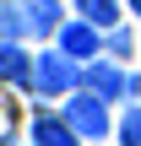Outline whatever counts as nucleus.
<instances>
[{
  "instance_id": "6e6552de",
  "label": "nucleus",
  "mask_w": 141,
  "mask_h": 146,
  "mask_svg": "<svg viewBox=\"0 0 141 146\" xmlns=\"http://www.w3.org/2000/svg\"><path fill=\"white\" fill-rule=\"evenodd\" d=\"M71 11L76 16H87L92 27H114V22H125V0H71Z\"/></svg>"
},
{
  "instance_id": "20e7f679",
  "label": "nucleus",
  "mask_w": 141,
  "mask_h": 146,
  "mask_svg": "<svg viewBox=\"0 0 141 146\" xmlns=\"http://www.w3.org/2000/svg\"><path fill=\"white\" fill-rule=\"evenodd\" d=\"M54 43H60L71 60H82V65H87V60H98V54H103V27H92L87 16H76V11H71V16L60 22Z\"/></svg>"
},
{
  "instance_id": "f257e3e1",
  "label": "nucleus",
  "mask_w": 141,
  "mask_h": 146,
  "mask_svg": "<svg viewBox=\"0 0 141 146\" xmlns=\"http://www.w3.org/2000/svg\"><path fill=\"white\" fill-rule=\"evenodd\" d=\"M60 114L71 119V130H76L82 141H109V135H114V103L98 98L92 87H71V92L60 98Z\"/></svg>"
},
{
  "instance_id": "0eeeda50",
  "label": "nucleus",
  "mask_w": 141,
  "mask_h": 146,
  "mask_svg": "<svg viewBox=\"0 0 141 146\" xmlns=\"http://www.w3.org/2000/svg\"><path fill=\"white\" fill-rule=\"evenodd\" d=\"M71 11H65V0H22V22H27V38H49L54 43V33H60V22H65Z\"/></svg>"
},
{
  "instance_id": "4468645a",
  "label": "nucleus",
  "mask_w": 141,
  "mask_h": 146,
  "mask_svg": "<svg viewBox=\"0 0 141 146\" xmlns=\"http://www.w3.org/2000/svg\"><path fill=\"white\" fill-rule=\"evenodd\" d=\"M27 146H33V141H27Z\"/></svg>"
},
{
  "instance_id": "1a4fd4ad",
  "label": "nucleus",
  "mask_w": 141,
  "mask_h": 146,
  "mask_svg": "<svg viewBox=\"0 0 141 146\" xmlns=\"http://www.w3.org/2000/svg\"><path fill=\"white\" fill-rule=\"evenodd\" d=\"M103 54H114V60H130V54H141V38L125 27V22H114V27L103 33Z\"/></svg>"
},
{
  "instance_id": "423d86ee",
  "label": "nucleus",
  "mask_w": 141,
  "mask_h": 146,
  "mask_svg": "<svg viewBox=\"0 0 141 146\" xmlns=\"http://www.w3.org/2000/svg\"><path fill=\"white\" fill-rule=\"evenodd\" d=\"M27 141H33V146H82V135L71 130V119H65L60 108H54V114L38 108V114L27 119Z\"/></svg>"
},
{
  "instance_id": "9d476101",
  "label": "nucleus",
  "mask_w": 141,
  "mask_h": 146,
  "mask_svg": "<svg viewBox=\"0 0 141 146\" xmlns=\"http://www.w3.org/2000/svg\"><path fill=\"white\" fill-rule=\"evenodd\" d=\"M114 135H120V146H141V98H130V103H125V114H120Z\"/></svg>"
},
{
  "instance_id": "39448f33",
  "label": "nucleus",
  "mask_w": 141,
  "mask_h": 146,
  "mask_svg": "<svg viewBox=\"0 0 141 146\" xmlns=\"http://www.w3.org/2000/svg\"><path fill=\"white\" fill-rule=\"evenodd\" d=\"M0 81L16 92H33V49L27 38H0Z\"/></svg>"
},
{
  "instance_id": "2eb2a0df",
  "label": "nucleus",
  "mask_w": 141,
  "mask_h": 146,
  "mask_svg": "<svg viewBox=\"0 0 141 146\" xmlns=\"http://www.w3.org/2000/svg\"><path fill=\"white\" fill-rule=\"evenodd\" d=\"M0 146H5V141H0Z\"/></svg>"
},
{
  "instance_id": "f03ea898",
  "label": "nucleus",
  "mask_w": 141,
  "mask_h": 146,
  "mask_svg": "<svg viewBox=\"0 0 141 146\" xmlns=\"http://www.w3.org/2000/svg\"><path fill=\"white\" fill-rule=\"evenodd\" d=\"M71 87H82V60H71L60 43L33 49V92L38 98H65Z\"/></svg>"
},
{
  "instance_id": "ddd939ff",
  "label": "nucleus",
  "mask_w": 141,
  "mask_h": 146,
  "mask_svg": "<svg viewBox=\"0 0 141 146\" xmlns=\"http://www.w3.org/2000/svg\"><path fill=\"white\" fill-rule=\"evenodd\" d=\"M125 11H130V16H136V22H141V0H125Z\"/></svg>"
},
{
  "instance_id": "9b49d317",
  "label": "nucleus",
  "mask_w": 141,
  "mask_h": 146,
  "mask_svg": "<svg viewBox=\"0 0 141 146\" xmlns=\"http://www.w3.org/2000/svg\"><path fill=\"white\" fill-rule=\"evenodd\" d=\"M0 38H27V22H22V0H0Z\"/></svg>"
},
{
  "instance_id": "f8f14e48",
  "label": "nucleus",
  "mask_w": 141,
  "mask_h": 146,
  "mask_svg": "<svg viewBox=\"0 0 141 146\" xmlns=\"http://www.w3.org/2000/svg\"><path fill=\"white\" fill-rule=\"evenodd\" d=\"M130 98H141V70L130 76ZM130 98H125V103H130Z\"/></svg>"
},
{
  "instance_id": "7ed1b4c3",
  "label": "nucleus",
  "mask_w": 141,
  "mask_h": 146,
  "mask_svg": "<svg viewBox=\"0 0 141 146\" xmlns=\"http://www.w3.org/2000/svg\"><path fill=\"white\" fill-rule=\"evenodd\" d=\"M82 87H92V92L109 98V103H125V98H130V70H125V60L98 54V60L82 65Z\"/></svg>"
}]
</instances>
